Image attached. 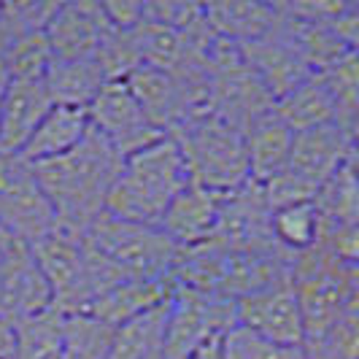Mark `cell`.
Returning a JSON list of instances; mask_svg holds the SVG:
<instances>
[{
  "label": "cell",
  "mask_w": 359,
  "mask_h": 359,
  "mask_svg": "<svg viewBox=\"0 0 359 359\" xmlns=\"http://www.w3.org/2000/svg\"><path fill=\"white\" fill-rule=\"evenodd\" d=\"M187 359H224V354H222V341H214V343H208V346H203L198 351H192Z\"/></svg>",
  "instance_id": "d6a6232c"
},
{
  "label": "cell",
  "mask_w": 359,
  "mask_h": 359,
  "mask_svg": "<svg viewBox=\"0 0 359 359\" xmlns=\"http://www.w3.org/2000/svg\"><path fill=\"white\" fill-rule=\"evenodd\" d=\"M168 135L179 144L189 181H198L200 187H208L222 195L235 192L252 181L243 130L233 122L216 114H200Z\"/></svg>",
  "instance_id": "277c9868"
},
{
  "label": "cell",
  "mask_w": 359,
  "mask_h": 359,
  "mask_svg": "<svg viewBox=\"0 0 359 359\" xmlns=\"http://www.w3.org/2000/svg\"><path fill=\"white\" fill-rule=\"evenodd\" d=\"M313 205L324 227H359L357 157L341 165L313 195Z\"/></svg>",
  "instance_id": "d4e9b609"
},
{
  "label": "cell",
  "mask_w": 359,
  "mask_h": 359,
  "mask_svg": "<svg viewBox=\"0 0 359 359\" xmlns=\"http://www.w3.org/2000/svg\"><path fill=\"white\" fill-rule=\"evenodd\" d=\"M0 227L27 246L57 230V216L33 168L19 157H0Z\"/></svg>",
  "instance_id": "9c48e42d"
},
{
  "label": "cell",
  "mask_w": 359,
  "mask_h": 359,
  "mask_svg": "<svg viewBox=\"0 0 359 359\" xmlns=\"http://www.w3.org/2000/svg\"><path fill=\"white\" fill-rule=\"evenodd\" d=\"M133 97L138 100L146 119L160 133H173L187 119V103L184 92L173 73L151 71V68H135L122 79Z\"/></svg>",
  "instance_id": "ac0fdd59"
},
{
  "label": "cell",
  "mask_w": 359,
  "mask_h": 359,
  "mask_svg": "<svg viewBox=\"0 0 359 359\" xmlns=\"http://www.w3.org/2000/svg\"><path fill=\"white\" fill-rule=\"evenodd\" d=\"M273 111L287 122L292 133H303L311 127L335 125V106L324 87V81L313 73L303 79L297 87H292L287 95L273 100Z\"/></svg>",
  "instance_id": "cb8c5ba5"
},
{
  "label": "cell",
  "mask_w": 359,
  "mask_h": 359,
  "mask_svg": "<svg viewBox=\"0 0 359 359\" xmlns=\"http://www.w3.org/2000/svg\"><path fill=\"white\" fill-rule=\"evenodd\" d=\"M52 106L43 79H11L0 100V157H19Z\"/></svg>",
  "instance_id": "9a60e30c"
},
{
  "label": "cell",
  "mask_w": 359,
  "mask_h": 359,
  "mask_svg": "<svg viewBox=\"0 0 359 359\" xmlns=\"http://www.w3.org/2000/svg\"><path fill=\"white\" fill-rule=\"evenodd\" d=\"M3 252H6V249H3ZM3 252H0V262H3Z\"/></svg>",
  "instance_id": "d590c367"
},
{
  "label": "cell",
  "mask_w": 359,
  "mask_h": 359,
  "mask_svg": "<svg viewBox=\"0 0 359 359\" xmlns=\"http://www.w3.org/2000/svg\"><path fill=\"white\" fill-rule=\"evenodd\" d=\"M235 327V303L200 289L173 284L168 297L165 359H187L192 351L222 341Z\"/></svg>",
  "instance_id": "52a82bcc"
},
{
  "label": "cell",
  "mask_w": 359,
  "mask_h": 359,
  "mask_svg": "<svg viewBox=\"0 0 359 359\" xmlns=\"http://www.w3.org/2000/svg\"><path fill=\"white\" fill-rule=\"evenodd\" d=\"M41 276L52 292V308L62 316L84 313L92 303L90 273H87V249L84 238L62 227L30 243Z\"/></svg>",
  "instance_id": "ba28073f"
},
{
  "label": "cell",
  "mask_w": 359,
  "mask_h": 359,
  "mask_svg": "<svg viewBox=\"0 0 359 359\" xmlns=\"http://www.w3.org/2000/svg\"><path fill=\"white\" fill-rule=\"evenodd\" d=\"M92 252L111 262L125 278L173 281L184 249L154 224H138L116 216H97L81 235Z\"/></svg>",
  "instance_id": "5b68a950"
},
{
  "label": "cell",
  "mask_w": 359,
  "mask_h": 359,
  "mask_svg": "<svg viewBox=\"0 0 359 359\" xmlns=\"http://www.w3.org/2000/svg\"><path fill=\"white\" fill-rule=\"evenodd\" d=\"M203 19L211 36L224 43H249L257 38L268 36L278 25L281 11L278 3H208L203 6Z\"/></svg>",
  "instance_id": "d6986e66"
},
{
  "label": "cell",
  "mask_w": 359,
  "mask_h": 359,
  "mask_svg": "<svg viewBox=\"0 0 359 359\" xmlns=\"http://www.w3.org/2000/svg\"><path fill=\"white\" fill-rule=\"evenodd\" d=\"M235 327H243L273 343L306 346L303 316H300L297 294L292 287V273L241 297L235 303Z\"/></svg>",
  "instance_id": "8fae6325"
},
{
  "label": "cell",
  "mask_w": 359,
  "mask_h": 359,
  "mask_svg": "<svg viewBox=\"0 0 359 359\" xmlns=\"http://www.w3.org/2000/svg\"><path fill=\"white\" fill-rule=\"evenodd\" d=\"M114 327L90 313H71L62 319V354L60 359H108Z\"/></svg>",
  "instance_id": "f1b7e54d"
},
{
  "label": "cell",
  "mask_w": 359,
  "mask_h": 359,
  "mask_svg": "<svg viewBox=\"0 0 359 359\" xmlns=\"http://www.w3.org/2000/svg\"><path fill=\"white\" fill-rule=\"evenodd\" d=\"M14 351V322L0 316V359H11Z\"/></svg>",
  "instance_id": "1f68e13d"
},
{
  "label": "cell",
  "mask_w": 359,
  "mask_h": 359,
  "mask_svg": "<svg viewBox=\"0 0 359 359\" xmlns=\"http://www.w3.org/2000/svg\"><path fill=\"white\" fill-rule=\"evenodd\" d=\"M173 281H144V278H130L125 284L114 287L111 292L100 294L97 300H92L84 313H90L95 319H100L108 327H119L130 322L135 316H141L154 306L165 303L170 297Z\"/></svg>",
  "instance_id": "44dd1931"
},
{
  "label": "cell",
  "mask_w": 359,
  "mask_h": 359,
  "mask_svg": "<svg viewBox=\"0 0 359 359\" xmlns=\"http://www.w3.org/2000/svg\"><path fill=\"white\" fill-rule=\"evenodd\" d=\"M111 36L100 3H57L46 22L54 60H92Z\"/></svg>",
  "instance_id": "4fadbf2b"
},
{
  "label": "cell",
  "mask_w": 359,
  "mask_h": 359,
  "mask_svg": "<svg viewBox=\"0 0 359 359\" xmlns=\"http://www.w3.org/2000/svg\"><path fill=\"white\" fill-rule=\"evenodd\" d=\"M52 308V292L27 243H11L0 262V316L19 322Z\"/></svg>",
  "instance_id": "7c38bea8"
},
{
  "label": "cell",
  "mask_w": 359,
  "mask_h": 359,
  "mask_svg": "<svg viewBox=\"0 0 359 359\" xmlns=\"http://www.w3.org/2000/svg\"><path fill=\"white\" fill-rule=\"evenodd\" d=\"M222 203H224L222 192L200 187L198 181H189L168 205L160 230L181 249H195L205 243L216 230Z\"/></svg>",
  "instance_id": "2e32d148"
},
{
  "label": "cell",
  "mask_w": 359,
  "mask_h": 359,
  "mask_svg": "<svg viewBox=\"0 0 359 359\" xmlns=\"http://www.w3.org/2000/svg\"><path fill=\"white\" fill-rule=\"evenodd\" d=\"M62 313L54 308L14 322L11 359H60L62 354Z\"/></svg>",
  "instance_id": "4316f807"
},
{
  "label": "cell",
  "mask_w": 359,
  "mask_h": 359,
  "mask_svg": "<svg viewBox=\"0 0 359 359\" xmlns=\"http://www.w3.org/2000/svg\"><path fill=\"white\" fill-rule=\"evenodd\" d=\"M292 141H294V133L289 130L287 122L273 108L254 116L252 122L243 127L249 179L254 184H265L273 176H278L287 168Z\"/></svg>",
  "instance_id": "e0dca14e"
},
{
  "label": "cell",
  "mask_w": 359,
  "mask_h": 359,
  "mask_svg": "<svg viewBox=\"0 0 359 359\" xmlns=\"http://www.w3.org/2000/svg\"><path fill=\"white\" fill-rule=\"evenodd\" d=\"M270 235L287 257L311 252L322 235V216L316 211L313 200L273 208L270 211Z\"/></svg>",
  "instance_id": "484cf974"
},
{
  "label": "cell",
  "mask_w": 359,
  "mask_h": 359,
  "mask_svg": "<svg viewBox=\"0 0 359 359\" xmlns=\"http://www.w3.org/2000/svg\"><path fill=\"white\" fill-rule=\"evenodd\" d=\"M351 157H357V138L338 125H322L294 133L287 168L278 176L259 184L270 211L313 200L324 181Z\"/></svg>",
  "instance_id": "8992f818"
},
{
  "label": "cell",
  "mask_w": 359,
  "mask_h": 359,
  "mask_svg": "<svg viewBox=\"0 0 359 359\" xmlns=\"http://www.w3.org/2000/svg\"><path fill=\"white\" fill-rule=\"evenodd\" d=\"M222 354L224 359H308L306 346L265 341L243 327H233L222 338Z\"/></svg>",
  "instance_id": "4dcf8cb0"
},
{
  "label": "cell",
  "mask_w": 359,
  "mask_h": 359,
  "mask_svg": "<svg viewBox=\"0 0 359 359\" xmlns=\"http://www.w3.org/2000/svg\"><path fill=\"white\" fill-rule=\"evenodd\" d=\"M87 133H90L87 108L52 106L49 114L41 119V125L36 127V133L30 135V141L19 151V160L27 165L54 160L81 144Z\"/></svg>",
  "instance_id": "ffe728a7"
},
{
  "label": "cell",
  "mask_w": 359,
  "mask_h": 359,
  "mask_svg": "<svg viewBox=\"0 0 359 359\" xmlns=\"http://www.w3.org/2000/svg\"><path fill=\"white\" fill-rule=\"evenodd\" d=\"M168 300L114 330L108 359H165Z\"/></svg>",
  "instance_id": "603a6c76"
},
{
  "label": "cell",
  "mask_w": 359,
  "mask_h": 359,
  "mask_svg": "<svg viewBox=\"0 0 359 359\" xmlns=\"http://www.w3.org/2000/svg\"><path fill=\"white\" fill-rule=\"evenodd\" d=\"M324 81V87L332 97L335 106V125L346 130L348 135L357 138V114H359V100H357V52L341 57L335 65H330L327 71L316 73Z\"/></svg>",
  "instance_id": "83f0119b"
},
{
  "label": "cell",
  "mask_w": 359,
  "mask_h": 359,
  "mask_svg": "<svg viewBox=\"0 0 359 359\" xmlns=\"http://www.w3.org/2000/svg\"><path fill=\"white\" fill-rule=\"evenodd\" d=\"M87 119L92 130L103 141H108L122 160L165 135L146 119V114L133 97V92L127 90L125 81H108L87 106Z\"/></svg>",
  "instance_id": "30bf717a"
},
{
  "label": "cell",
  "mask_w": 359,
  "mask_h": 359,
  "mask_svg": "<svg viewBox=\"0 0 359 359\" xmlns=\"http://www.w3.org/2000/svg\"><path fill=\"white\" fill-rule=\"evenodd\" d=\"M43 84L54 106L87 108L95 100V95L108 84V76L95 57L92 60H52L49 71L43 76Z\"/></svg>",
  "instance_id": "7402d4cb"
},
{
  "label": "cell",
  "mask_w": 359,
  "mask_h": 359,
  "mask_svg": "<svg viewBox=\"0 0 359 359\" xmlns=\"http://www.w3.org/2000/svg\"><path fill=\"white\" fill-rule=\"evenodd\" d=\"M292 287L303 316L306 346L319 343L346 313L359 308V268L313 246L292 257Z\"/></svg>",
  "instance_id": "3957f363"
},
{
  "label": "cell",
  "mask_w": 359,
  "mask_h": 359,
  "mask_svg": "<svg viewBox=\"0 0 359 359\" xmlns=\"http://www.w3.org/2000/svg\"><path fill=\"white\" fill-rule=\"evenodd\" d=\"M6 36V33H3ZM52 46L43 30H27L19 36H6V65L8 79H43L52 65Z\"/></svg>",
  "instance_id": "f546056e"
},
{
  "label": "cell",
  "mask_w": 359,
  "mask_h": 359,
  "mask_svg": "<svg viewBox=\"0 0 359 359\" xmlns=\"http://www.w3.org/2000/svg\"><path fill=\"white\" fill-rule=\"evenodd\" d=\"M189 184L187 162L170 135L149 144L122 160L116 181L108 192L106 214L138 224L160 227L168 205Z\"/></svg>",
  "instance_id": "7a4b0ae2"
},
{
  "label": "cell",
  "mask_w": 359,
  "mask_h": 359,
  "mask_svg": "<svg viewBox=\"0 0 359 359\" xmlns=\"http://www.w3.org/2000/svg\"><path fill=\"white\" fill-rule=\"evenodd\" d=\"M8 65H6V36H3V30H0V100H3V92L8 87Z\"/></svg>",
  "instance_id": "836d02e7"
},
{
  "label": "cell",
  "mask_w": 359,
  "mask_h": 359,
  "mask_svg": "<svg viewBox=\"0 0 359 359\" xmlns=\"http://www.w3.org/2000/svg\"><path fill=\"white\" fill-rule=\"evenodd\" d=\"M11 243H14V238H8V233L0 227V252H3V249H8Z\"/></svg>",
  "instance_id": "e575fe53"
},
{
  "label": "cell",
  "mask_w": 359,
  "mask_h": 359,
  "mask_svg": "<svg viewBox=\"0 0 359 359\" xmlns=\"http://www.w3.org/2000/svg\"><path fill=\"white\" fill-rule=\"evenodd\" d=\"M57 216V227L84 235L97 216L106 214L108 192L122 168V157L95 130L71 151L30 165Z\"/></svg>",
  "instance_id": "6da1fadb"
},
{
  "label": "cell",
  "mask_w": 359,
  "mask_h": 359,
  "mask_svg": "<svg viewBox=\"0 0 359 359\" xmlns=\"http://www.w3.org/2000/svg\"><path fill=\"white\" fill-rule=\"evenodd\" d=\"M238 52L246 60V65L254 71V76L262 81V87L268 90L273 100L287 95L303 79L313 76L308 71L306 62H303L300 52L294 49L287 30L281 27V19H278V25L270 30L268 36L249 41V43H241Z\"/></svg>",
  "instance_id": "5bb4252c"
}]
</instances>
